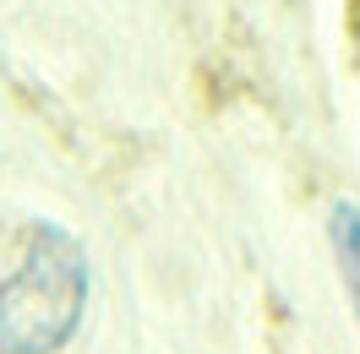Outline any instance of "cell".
<instances>
[{
    "mask_svg": "<svg viewBox=\"0 0 360 354\" xmlns=\"http://www.w3.org/2000/svg\"><path fill=\"white\" fill-rule=\"evenodd\" d=\"M333 245H338V262H344L349 300L360 310V207H338L333 213Z\"/></svg>",
    "mask_w": 360,
    "mask_h": 354,
    "instance_id": "cell-2",
    "label": "cell"
},
{
    "mask_svg": "<svg viewBox=\"0 0 360 354\" xmlns=\"http://www.w3.org/2000/svg\"><path fill=\"white\" fill-rule=\"evenodd\" d=\"M88 306L82 245L55 223L0 229V354L60 349Z\"/></svg>",
    "mask_w": 360,
    "mask_h": 354,
    "instance_id": "cell-1",
    "label": "cell"
}]
</instances>
